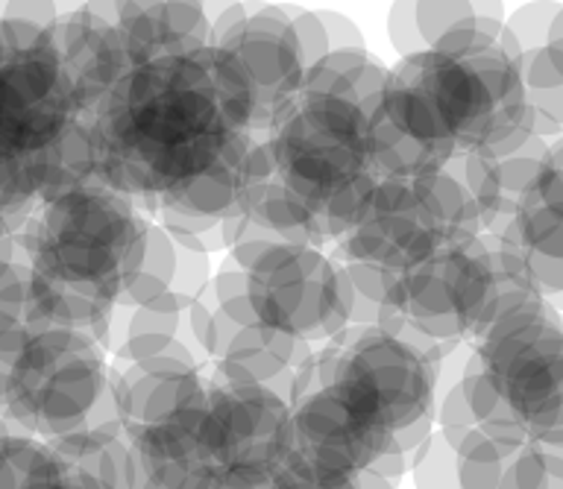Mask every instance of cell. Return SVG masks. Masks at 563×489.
I'll use <instances>...</instances> for the list:
<instances>
[{
    "mask_svg": "<svg viewBox=\"0 0 563 489\" xmlns=\"http://www.w3.org/2000/svg\"><path fill=\"white\" fill-rule=\"evenodd\" d=\"M97 182L144 211L253 135V97L227 53L135 65L86 118Z\"/></svg>",
    "mask_w": 563,
    "mask_h": 489,
    "instance_id": "cell-1",
    "label": "cell"
},
{
    "mask_svg": "<svg viewBox=\"0 0 563 489\" xmlns=\"http://www.w3.org/2000/svg\"><path fill=\"white\" fill-rule=\"evenodd\" d=\"M150 220L103 182L44 200L18 232L44 320L77 329L103 346L114 308L139 270Z\"/></svg>",
    "mask_w": 563,
    "mask_h": 489,
    "instance_id": "cell-2",
    "label": "cell"
},
{
    "mask_svg": "<svg viewBox=\"0 0 563 489\" xmlns=\"http://www.w3.org/2000/svg\"><path fill=\"white\" fill-rule=\"evenodd\" d=\"M373 112L446 167L461 153L505 158L534 138L526 88L499 44L405 56L387 70Z\"/></svg>",
    "mask_w": 563,
    "mask_h": 489,
    "instance_id": "cell-3",
    "label": "cell"
},
{
    "mask_svg": "<svg viewBox=\"0 0 563 489\" xmlns=\"http://www.w3.org/2000/svg\"><path fill=\"white\" fill-rule=\"evenodd\" d=\"M475 425L510 452L563 446V316L543 299L499 314L461 369Z\"/></svg>",
    "mask_w": 563,
    "mask_h": 489,
    "instance_id": "cell-4",
    "label": "cell"
},
{
    "mask_svg": "<svg viewBox=\"0 0 563 489\" xmlns=\"http://www.w3.org/2000/svg\"><path fill=\"white\" fill-rule=\"evenodd\" d=\"M358 97L299 88L294 103L262 132L267 179L308 211L317 241L343 237L382 182L369 162V112Z\"/></svg>",
    "mask_w": 563,
    "mask_h": 489,
    "instance_id": "cell-5",
    "label": "cell"
},
{
    "mask_svg": "<svg viewBox=\"0 0 563 489\" xmlns=\"http://www.w3.org/2000/svg\"><path fill=\"white\" fill-rule=\"evenodd\" d=\"M0 420L38 440H62L118 422L103 346L77 329L35 334L3 369Z\"/></svg>",
    "mask_w": 563,
    "mask_h": 489,
    "instance_id": "cell-6",
    "label": "cell"
},
{
    "mask_svg": "<svg viewBox=\"0 0 563 489\" xmlns=\"http://www.w3.org/2000/svg\"><path fill=\"white\" fill-rule=\"evenodd\" d=\"M449 346L422 337L382 308L376 325L343 329L320 355L297 369L294 396L314 378H346L385 413L396 448L413 452L431 434L434 390Z\"/></svg>",
    "mask_w": 563,
    "mask_h": 489,
    "instance_id": "cell-7",
    "label": "cell"
},
{
    "mask_svg": "<svg viewBox=\"0 0 563 489\" xmlns=\"http://www.w3.org/2000/svg\"><path fill=\"white\" fill-rule=\"evenodd\" d=\"M473 197L449 170L408 179H382L358 223L341 237L346 264L396 279L413 264L449 246L482 237Z\"/></svg>",
    "mask_w": 563,
    "mask_h": 489,
    "instance_id": "cell-8",
    "label": "cell"
},
{
    "mask_svg": "<svg viewBox=\"0 0 563 489\" xmlns=\"http://www.w3.org/2000/svg\"><path fill=\"white\" fill-rule=\"evenodd\" d=\"M255 323L302 343L332 341L350 323V281L320 249L288 241L235 244Z\"/></svg>",
    "mask_w": 563,
    "mask_h": 489,
    "instance_id": "cell-9",
    "label": "cell"
},
{
    "mask_svg": "<svg viewBox=\"0 0 563 489\" xmlns=\"http://www.w3.org/2000/svg\"><path fill=\"white\" fill-rule=\"evenodd\" d=\"M51 30L0 12V162L38 158L82 121Z\"/></svg>",
    "mask_w": 563,
    "mask_h": 489,
    "instance_id": "cell-10",
    "label": "cell"
},
{
    "mask_svg": "<svg viewBox=\"0 0 563 489\" xmlns=\"http://www.w3.org/2000/svg\"><path fill=\"white\" fill-rule=\"evenodd\" d=\"M496 293L499 270L490 241L482 235L399 273L382 308L422 337L455 346L478 337L496 305Z\"/></svg>",
    "mask_w": 563,
    "mask_h": 489,
    "instance_id": "cell-11",
    "label": "cell"
},
{
    "mask_svg": "<svg viewBox=\"0 0 563 489\" xmlns=\"http://www.w3.org/2000/svg\"><path fill=\"white\" fill-rule=\"evenodd\" d=\"M396 446L385 413L346 378H314L290 402V460L355 478Z\"/></svg>",
    "mask_w": 563,
    "mask_h": 489,
    "instance_id": "cell-12",
    "label": "cell"
},
{
    "mask_svg": "<svg viewBox=\"0 0 563 489\" xmlns=\"http://www.w3.org/2000/svg\"><path fill=\"white\" fill-rule=\"evenodd\" d=\"M206 440L218 484H253L285 466L290 404L267 387L214 381L206 393Z\"/></svg>",
    "mask_w": 563,
    "mask_h": 489,
    "instance_id": "cell-13",
    "label": "cell"
},
{
    "mask_svg": "<svg viewBox=\"0 0 563 489\" xmlns=\"http://www.w3.org/2000/svg\"><path fill=\"white\" fill-rule=\"evenodd\" d=\"M211 44L235 62L253 97V132H267L306 79L290 15L279 7H229L211 24Z\"/></svg>",
    "mask_w": 563,
    "mask_h": 489,
    "instance_id": "cell-14",
    "label": "cell"
},
{
    "mask_svg": "<svg viewBox=\"0 0 563 489\" xmlns=\"http://www.w3.org/2000/svg\"><path fill=\"white\" fill-rule=\"evenodd\" d=\"M112 390L118 422L130 440L150 425L206 402L209 385L202 381L191 352L176 346L156 358L123 364L121 373H112Z\"/></svg>",
    "mask_w": 563,
    "mask_h": 489,
    "instance_id": "cell-15",
    "label": "cell"
},
{
    "mask_svg": "<svg viewBox=\"0 0 563 489\" xmlns=\"http://www.w3.org/2000/svg\"><path fill=\"white\" fill-rule=\"evenodd\" d=\"M51 35L65 77L77 97L79 112L88 118L118 86V79L132 68L130 56L123 51L121 33L109 9L91 3V7L74 9L68 15H59Z\"/></svg>",
    "mask_w": 563,
    "mask_h": 489,
    "instance_id": "cell-16",
    "label": "cell"
},
{
    "mask_svg": "<svg viewBox=\"0 0 563 489\" xmlns=\"http://www.w3.org/2000/svg\"><path fill=\"white\" fill-rule=\"evenodd\" d=\"M130 65L188 56L211 44V24L197 3H112L109 9Z\"/></svg>",
    "mask_w": 563,
    "mask_h": 489,
    "instance_id": "cell-17",
    "label": "cell"
},
{
    "mask_svg": "<svg viewBox=\"0 0 563 489\" xmlns=\"http://www.w3.org/2000/svg\"><path fill=\"white\" fill-rule=\"evenodd\" d=\"M311 358V346L290 334L267 329L262 323L238 329L220 355V381L241 387H267L285 402H294L297 369Z\"/></svg>",
    "mask_w": 563,
    "mask_h": 489,
    "instance_id": "cell-18",
    "label": "cell"
},
{
    "mask_svg": "<svg viewBox=\"0 0 563 489\" xmlns=\"http://www.w3.org/2000/svg\"><path fill=\"white\" fill-rule=\"evenodd\" d=\"M0 489H100L47 443L0 429Z\"/></svg>",
    "mask_w": 563,
    "mask_h": 489,
    "instance_id": "cell-19",
    "label": "cell"
},
{
    "mask_svg": "<svg viewBox=\"0 0 563 489\" xmlns=\"http://www.w3.org/2000/svg\"><path fill=\"white\" fill-rule=\"evenodd\" d=\"M47 443L100 489H135L132 446L118 422Z\"/></svg>",
    "mask_w": 563,
    "mask_h": 489,
    "instance_id": "cell-20",
    "label": "cell"
},
{
    "mask_svg": "<svg viewBox=\"0 0 563 489\" xmlns=\"http://www.w3.org/2000/svg\"><path fill=\"white\" fill-rule=\"evenodd\" d=\"M176 273V241L165 226L150 223L147 244H144V255L135 276H132L130 288H126V299L123 308H144L153 305L156 299H162L174 285Z\"/></svg>",
    "mask_w": 563,
    "mask_h": 489,
    "instance_id": "cell-21",
    "label": "cell"
},
{
    "mask_svg": "<svg viewBox=\"0 0 563 489\" xmlns=\"http://www.w3.org/2000/svg\"><path fill=\"white\" fill-rule=\"evenodd\" d=\"M411 473L417 489H461L455 446L440 431L438 434L431 431L429 437L413 448Z\"/></svg>",
    "mask_w": 563,
    "mask_h": 489,
    "instance_id": "cell-22",
    "label": "cell"
},
{
    "mask_svg": "<svg viewBox=\"0 0 563 489\" xmlns=\"http://www.w3.org/2000/svg\"><path fill=\"white\" fill-rule=\"evenodd\" d=\"M285 475L290 478V487L294 489H355L352 478H346V475L320 473V469L297 464L290 457L285 460Z\"/></svg>",
    "mask_w": 563,
    "mask_h": 489,
    "instance_id": "cell-23",
    "label": "cell"
},
{
    "mask_svg": "<svg viewBox=\"0 0 563 489\" xmlns=\"http://www.w3.org/2000/svg\"><path fill=\"white\" fill-rule=\"evenodd\" d=\"M211 489H294L290 487V478L285 475V466H282L279 473L271 475V478H264V481H253V484H214Z\"/></svg>",
    "mask_w": 563,
    "mask_h": 489,
    "instance_id": "cell-24",
    "label": "cell"
},
{
    "mask_svg": "<svg viewBox=\"0 0 563 489\" xmlns=\"http://www.w3.org/2000/svg\"><path fill=\"white\" fill-rule=\"evenodd\" d=\"M352 484H355V489H394V484L387 481V478H382V475L373 473V469H364V473L355 475Z\"/></svg>",
    "mask_w": 563,
    "mask_h": 489,
    "instance_id": "cell-25",
    "label": "cell"
},
{
    "mask_svg": "<svg viewBox=\"0 0 563 489\" xmlns=\"http://www.w3.org/2000/svg\"><path fill=\"white\" fill-rule=\"evenodd\" d=\"M9 237H12V232H9V226H7V223H3V220H0V246L7 244Z\"/></svg>",
    "mask_w": 563,
    "mask_h": 489,
    "instance_id": "cell-26",
    "label": "cell"
},
{
    "mask_svg": "<svg viewBox=\"0 0 563 489\" xmlns=\"http://www.w3.org/2000/svg\"><path fill=\"white\" fill-rule=\"evenodd\" d=\"M0 429H7V425H3V420H0Z\"/></svg>",
    "mask_w": 563,
    "mask_h": 489,
    "instance_id": "cell-27",
    "label": "cell"
}]
</instances>
